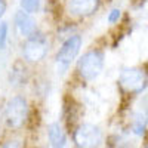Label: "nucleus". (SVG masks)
<instances>
[{
    "label": "nucleus",
    "mask_w": 148,
    "mask_h": 148,
    "mask_svg": "<svg viewBox=\"0 0 148 148\" xmlns=\"http://www.w3.org/2000/svg\"><path fill=\"white\" fill-rule=\"evenodd\" d=\"M49 43L43 34L36 33L22 43V56L27 62H40L47 55Z\"/></svg>",
    "instance_id": "6"
},
{
    "label": "nucleus",
    "mask_w": 148,
    "mask_h": 148,
    "mask_svg": "<svg viewBox=\"0 0 148 148\" xmlns=\"http://www.w3.org/2000/svg\"><path fill=\"white\" fill-rule=\"evenodd\" d=\"M104 139V133L99 126L92 123H82L73 132L74 145L79 148H93L99 147Z\"/></svg>",
    "instance_id": "5"
},
{
    "label": "nucleus",
    "mask_w": 148,
    "mask_h": 148,
    "mask_svg": "<svg viewBox=\"0 0 148 148\" xmlns=\"http://www.w3.org/2000/svg\"><path fill=\"white\" fill-rule=\"evenodd\" d=\"M82 45H83V39L79 34H70L64 40V43L61 45L55 56V67L58 74H65L68 71L71 64L79 56Z\"/></svg>",
    "instance_id": "2"
},
{
    "label": "nucleus",
    "mask_w": 148,
    "mask_h": 148,
    "mask_svg": "<svg viewBox=\"0 0 148 148\" xmlns=\"http://www.w3.org/2000/svg\"><path fill=\"white\" fill-rule=\"evenodd\" d=\"M8 10V2L6 0H0V19H2Z\"/></svg>",
    "instance_id": "14"
},
{
    "label": "nucleus",
    "mask_w": 148,
    "mask_h": 148,
    "mask_svg": "<svg viewBox=\"0 0 148 148\" xmlns=\"http://www.w3.org/2000/svg\"><path fill=\"white\" fill-rule=\"evenodd\" d=\"M19 8L34 15L42 9V0H19Z\"/></svg>",
    "instance_id": "11"
},
{
    "label": "nucleus",
    "mask_w": 148,
    "mask_h": 148,
    "mask_svg": "<svg viewBox=\"0 0 148 148\" xmlns=\"http://www.w3.org/2000/svg\"><path fill=\"white\" fill-rule=\"evenodd\" d=\"M30 116V107L24 96L15 95L5 105V121L10 129H21L27 123Z\"/></svg>",
    "instance_id": "3"
},
{
    "label": "nucleus",
    "mask_w": 148,
    "mask_h": 148,
    "mask_svg": "<svg viewBox=\"0 0 148 148\" xmlns=\"http://www.w3.org/2000/svg\"><path fill=\"white\" fill-rule=\"evenodd\" d=\"M105 64V55L101 49H92V51L84 52L77 59V74L84 82H93L99 77V74L104 70Z\"/></svg>",
    "instance_id": "1"
},
{
    "label": "nucleus",
    "mask_w": 148,
    "mask_h": 148,
    "mask_svg": "<svg viewBox=\"0 0 148 148\" xmlns=\"http://www.w3.org/2000/svg\"><path fill=\"white\" fill-rule=\"evenodd\" d=\"M14 25L18 31L19 36H22L24 39L31 37L33 34L37 33V21L34 19L33 14H28L25 10H16L14 15Z\"/></svg>",
    "instance_id": "8"
},
{
    "label": "nucleus",
    "mask_w": 148,
    "mask_h": 148,
    "mask_svg": "<svg viewBox=\"0 0 148 148\" xmlns=\"http://www.w3.org/2000/svg\"><path fill=\"white\" fill-rule=\"evenodd\" d=\"M121 18V10L119 8H114V9H111L108 12V15H107V22L108 24H116L119 22V19Z\"/></svg>",
    "instance_id": "13"
},
{
    "label": "nucleus",
    "mask_w": 148,
    "mask_h": 148,
    "mask_svg": "<svg viewBox=\"0 0 148 148\" xmlns=\"http://www.w3.org/2000/svg\"><path fill=\"white\" fill-rule=\"evenodd\" d=\"M9 40V25L8 22H0V51H5Z\"/></svg>",
    "instance_id": "12"
},
{
    "label": "nucleus",
    "mask_w": 148,
    "mask_h": 148,
    "mask_svg": "<svg viewBox=\"0 0 148 148\" xmlns=\"http://www.w3.org/2000/svg\"><path fill=\"white\" fill-rule=\"evenodd\" d=\"M148 83V76L142 68L126 67L119 74V84L121 89L130 95H139L145 90Z\"/></svg>",
    "instance_id": "4"
},
{
    "label": "nucleus",
    "mask_w": 148,
    "mask_h": 148,
    "mask_svg": "<svg viewBox=\"0 0 148 148\" xmlns=\"http://www.w3.org/2000/svg\"><path fill=\"white\" fill-rule=\"evenodd\" d=\"M147 125H148V116H145L139 110L135 111L130 119V130L138 136H142L147 130Z\"/></svg>",
    "instance_id": "10"
},
{
    "label": "nucleus",
    "mask_w": 148,
    "mask_h": 148,
    "mask_svg": "<svg viewBox=\"0 0 148 148\" xmlns=\"http://www.w3.org/2000/svg\"><path fill=\"white\" fill-rule=\"evenodd\" d=\"M101 0H67L65 10L74 18H88L99 9Z\"/></svg>",
    "instance_id": "7"
},
{
    "label": "nucleus",
    "mask_w": 148,
    "mask_h": 148,
    "mask_svg": "<svg viewBox=\"0 0 148 148\" xmlns=\"http://www.w3.org/2000/svg\"><path fill=\"white\" fill-rule=\"evenodd\" d=\"M46 133H47L49 145L53 147V148H64L67 145V142H68L67 133H65L64 127L61 126L58 121L49 123L47 129H46Z\"/></svg>",
    "instance_id": "9"
}]
</instances>
